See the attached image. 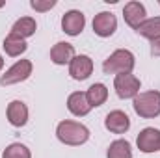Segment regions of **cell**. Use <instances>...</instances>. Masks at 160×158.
Listing matches in <instances>:
<instances>
[{"mask_svg": "<svg viewBox=\"0 0 160 158\" xmlns=\"http://www.w3.org/2000/svg\"><path fill=\"white\" fill-rule=\"evenodd\" d=\"M84 24H86V19H84V13L77 11V9H71L63 15L62 19V28L65 34L69 36H78L80 32L84 30Z\"/></svg>", "mask_w": 160, "mask_h": 158, "instance_id": "8", "label": "cell"}, {"mask_svg": "<svg viewBox=\"0 0 160 158\" xmlns=\"http://www.w3.org/2000/svg\"><path fill=\"white\" fill-rule=\"evenodd\" d=\"M136 32H138L140 36L151 39V41L158 39L160 37V17H153V19L143 21V22L136 28Z\"/></svg>", "mask_w": 160, "mask_h": 158, "instance_id": "16", "label": "cell"}, {"mask_svg": "<svg viewBox=\"0 0 160 158\" xmlns=\"http://www.w3.org/2000/svg\"><path fill=\"white\" fill-rule=\"evenodd\" d=\"M34 34H36V21H34L32 17H22V19H19V21L13 24V28H11V36H17V37H21V39L30 37V36H34Z\"/></svg>", "mask_w": 160, "mask_h": 158, "instance_id": "15", "label": "cell"}, {"mask_svg": "<svg viewBox=\"0 0 160 158\" xmlns=\"http://www.w3.org/2000/svg\"><path fill=\"white\" fill-rule=\"evenodd\" d=\"M93 71V62L89 56H75L73 62H71V67H69V75L75 80H86Z\"/></svg>", "mask_w": 160, "mask_h": 158, "instance_id": "9", "label": "cell"}, {"mask_svg": "<svg viewBox=\"0 0 160 158\" xmlns=\"http://www.w3.org/2000/svg\"><path fill=\"white\" fill-rule=\"evenodd\" d=\"M132 106L140 117H157L160 116V91H145V93L136 95Z\"/></svg>", "mask_w": 160, "mask_h": 158, "instance_id": "3", "label": "cell"}, {"mask_svg": "<svg viewBox=\"0 0 160 158\" xmlns=\"http://www.w3.org/2000/svg\"><path fill=\"white\" fill-rule=\"evenodd\" d=\"M151 54L153 56H160V37L151 43Z\"/></svg>", "mask_w": 160, "mask_h": 158, "instance_id": "22", "label": "cell"}, {"mask_svg": "<svg viewBox=\"0 0 160 158\" xmlns=\"http://www.w3.org/2000/svg\"><path fill=\"white\" fill-rule=\"evenodd\" d=\"M132 69H134V54L123 48L110 54L102 63V71L106 75H123V73H130Z\"/></svg>", "mask_w": 160, "mask_h": 158, "instance_id": "2", "label": "cell"}, {"mask_svg": "<svg viewBox=\"0 0 160 158\" xmlns=\"http://www.w3.org/2000/svg\"><path fill=\"white\" fill-rule=\"evenodd\" d=\"M86 99L89 102V106H101L104 104V101L108 99V89L104 84H93L88 91H86Z\"/></svg>", "mask_w": 160, "mask_h": 158, "instance_id": "17", "label": "cell"}, {"mask_svg": "<svg viewBox=\"0 0 160 158\" xmlns=\"http://www.w3.org/2000/svg\"><path fill=\"white\" fill-rule=\"evenodd\" d=\"M75 58V47L71 43H56L50 50V60L56 63V65H65V63H71Z\"/></svg>", "mask_w": 160, "mask_h": 158, "instance_id": "12", "label": "cell"}, {"mask_svg": "<svg viewBox=\"0 0 160 158\" xmlns=\"http://www.w3.org/2000/svg\"><path fill=\"white\" fill-rule=\"evenodd\" d=\"M30 6H32L36 11H47V9H50V7H54L56 2H54V0H45V2H41V0H32Z\"/></svg>", "mask_w": 160, "mask_h": 158, "instance_id": "21", "label": "cell"}, {"mask_svg": "<svg viewBox=\"0 0 160 158\" xmlns=\"http://www.w3.org/2000/svg\"><path fill=\"white\" fill-rule=\"evenodd\" d=\"M56 136L65 145H82L89 138V130L75 121H62L56 128Z\"/></svg>", "mask_w": 160, "mask_h": 158, "instance_id": "1", "label": "cell"}, {"mask_svg": "<svg viewBox=\"0 0 160 158\" xmlns=\"http://www.w3.org/2000/svg\"><path fill=\"white\" fill-rule=\"evenodd\" d=\"M108 158H132L130 143L125 140H116L108 147Z\"/></svg>", "mask_w": 160, "mask_h": 158, "instance_id": "19", "label": "cell"}, {"mask_svg": "<svg viewBox=\"0 0 160 158\" xmlns=\"http://www.w3.org/2000/svg\"><path fill=\"white\" fill-rule=\"evenodd\" d=\"M67 108H69V112L71 114H75V116H86L89 110H91V106H89V102H88V99H86V93H82V91H75V93H71L69 95V99H67Z\"/></svg>", "mask_w": 160, "mask_h": 158, "instance_id": "14", "label": "cell"}, {"mask_svg": "<svg viewBox=\"0 0 160 158\" xmlns=\"http://www.w3.org/2000/svg\"><path fill=\"white\" fill-rule=\"evenodd\" d=\"M114 87H116V93L119 95L121 99H132L140 91V80L136 78L134 75H130V73H123V75L116 77Z\"/></svg>", "mask_w": 160, "mask_h": 158, "instance_id": "5", "label": "cell"}, {"mask_svg": "<svg viewBox=\"0 0 160 158\" xmlns=\"http://www.w3.org/2000/svg\"><path fill=\"white\" fill-rule=\"evenodd\" d=\"M138 149L142 153H155L160 151V130L157 128H143L136 140Z\"/></svg>", "mask_w": 160, "mask_h": 158, "instance_id": "7", "label": "cell"}, {"mask_svg": "<svg viewBox=\"0 0 160 158\" xmlns=\"http://www.w3.org/2000/svg\"><path fill=\"white\" fill-rule=\"evenodd\" d=\"M32 75V62L30 60H21L17 62L13 67H9L6 71V75H2L0 84L2 86H11V84H19L22 80H26Z\"/></svg>", "mask_w": 160, "mask_h": 158, "instance_id": "4", "label": "cell"}, {"mask_svg": "<svg viewBox=\"0 0 160 158\" xmlns=\"http://www.w3.org/2000/svg\"><path fill=\"white\" fill-rule=\"evenodd\" d=\"M4 50H6V54H8V56L15 58V56L22 54V52L26 50V43H24V39H21V37H17V36H11V34H9V36L4 39Z\"/></svg>", "mask_w": 160, "mask_h": 158, "instance_id": "18", "label": "cell"}, {"mask_svg": "<svg viewBox=\"0 0 160 158\" xmlns=\"http://www.w3.org/2000/svg\"><path fill=\"white\" fill-rule=\"evenodd\" d=\"M2 158H32V155H30V151H28L26 145H22V143H11L9 147H6Z\"/></svg>", "mask_w": 160, "mask_h": 158, "instance_id": "20", "label": "cell"}, {"mask_svg": "<svg viewBox=\"0 0 160 158\" xmlns=\"http://www.w3.org/2000/svg\"><path fill=\"white\" fill-rule=\"evenodd\" d=\"M118 28V21H116V15L110 13V11H102L99 15H95L93 19V32L101 37H108L116 32Z\"/></svg>", "mask_w": 160, "mask_h": 158, "instance_id": "6", "label": "cell"}, {"mask_svg": "<svg viewBox=\"0 0 160 158\" xmlns=\"http://www.w3.org/2000/svg\"><path fill=\"white\" fill-rule=\"evenodd\" d=\"M2 6H4V2H0V7H2Z\"/></svg>", "mask_w": 160, "mask_h": 158, "instance_id": "24", "label": "cell"}, {"mask_svg": "<svg viewBox=\"0 0 160 158\" xmlns=\"http://www.w3.org/2000/svg\"><path fill=\"white\" fill-rule=\"evenodd\" d=\"M4 67V60H2V56H0V69Z\"/></svg>", "mask_w": 160, "mask_h": 158, "instance_id": "23", "label": "cell"}, {"mask_svg": "<svg viewBox=\"0 0 160 158\" xmlns=\"http://www.w3.org/2000/svg\"><path fill=\"white\" fill-rule=\"evenodd\" d=\"M123 17L127 21V24L136 30L145 21V7H143V4H140V2H128L123 7Z\"/></svg>", "mask_w": 160, "mask_h": 158, "instance_id": "11", "label": "cell"}, {"mask_svg": "<svg viewBox=\"0 0 160 158\" xmlns=\"http://www.w3.org/2000/svg\"><path fill=\"white\" fill-rule=\"evenodd\" d=\"M104 126H106L110 132H114V134H123V132H127V130L130 128V119H128V116H127L125 112L114 110V112H110V114L106 116Z\"/></svg>", "mask_w": 160, "mask_h": 158, "instance_id": "10", "label": "cell"}, {"mask_svg": "<svg viewBox=\"0 0 160 158\" xmlns=\"http://www.w3.org/2000/svg\"><path fill=\"white\" fill-rule=\"evenodd\" d=\"M8 119L13 126H24L28 121V108L22 101H13L8 106Z\"/></svg>", "mask_w": 160, "mask_h": 158, "instance_id": "13", "label": "cell"}]
</instances>
